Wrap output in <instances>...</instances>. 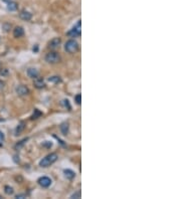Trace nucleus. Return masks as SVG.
<instances>
[{
    "label": "nucleus",
    "instance_id": "f8f14e48",
    "mask_svg": "<svg viewBox=\"0 0 181 199\" xmlns=\"http://www.w3.org/2000/svg\"><path fill=\"white\" fill-rule=\"evenodd\" d=\"M63 174H65V176L67 177L68 180H73V179L75 177V173L73 170H70V169H65V170H63Z\"/></svg>",
    "mask_w": 181,
    "mask_h": 199
},
{
    "label": "nucleus",
    "instance_id": "9b49d317",
    "mask_svg": "<svg viewBox=\"0 0 181 199\" xmlns=\"http://www.w3.org/2000/svg\"><path fill=\"white\" fill-rule=\"evenodd\" d=\"M27 75L29 78H35L38 77V75H40V73H38V70H36V68H30L27 70Z\"/></svg>",
    "mask_w": 181,
    "mask_h": 199
},
{
    "label": "nucleus",
    "instance_id": "20e7f679",
    "mask_svg": "<svg viewBox=\"0 0 181 199\" xmlns=\"http://www.w3.org/2000/svg\"><path fill=\"white\" fill-rule=\"evenodd\" d=\"M82 34V22L80 20L78 21V23L70 29V31L68 32V35L72 36V37H79Z\"/></svg>",
    "mask_w": 181,
    "mask_h": 199
},
{
    "label": "nucleus",
    "instance_id": "5701e85b",
    "mask_svg": "<svg viewBox=\"0 0 181 199\" xmlns=\"http://www.w3.org/2000/svg\"><path fill=\"white\" fill-rule=\"evenodd\" d=\"M4 139H5V136H4V134L0 131V143H2V142L4 141Z\"/></svg>",
    "mask_w": 181,
    "mask_h": 199
},
{
    "label": "nucleus",
    "instance_id": "f257e3e1",
    "mask_svg": "<svg viewBox=\"0 0 181 199\" xmlns=\"http://www.w3.org/2000/svg\"><path fill=\"white\" fill-rule=\"evenodd\" d=\"M57 160V155L55 153H50L47 156H45V158H42V160L40 162V166L42 168H46V167L52 165L55 161Z\"/></svg>",
    "mask_w": 181,
    "mask_h": 199
},
{
    "label": "nucleus",
    "instance_id": "f3484780",
    "mask_svg": "<svg viewBox=\"0 0 181 199\" xmlns=\"http://www.w3.org/2000/svg\"><path fill=\"white\" fill-rule=\"evenodd\" d=\"M4 191H5V193L7 195H12L14 192L13 188L10 187V186H5V187H4Z\"/></svg>",
    "mask_w": 181,
    "mask_h": 199
},
{
    "label": "nucleus",
    "instance_id": "6e6552de",
    "mask_svg": "<svg viewBox=\"0 0 181 199\" xmlns=\"http://www.w3.org/2000/svg\"><path fill=\"white\" fill-rule=\"evenodd\" d=\"M33 85H34V87H35L36 88H42L45 87V80H43L42 78H34Z\"/></svg>",
    "mask_w": 181,
    "mask_h": 199
},
{
    "label": "nucleus",
    "instance_id": "7ed1b4c3",
    "mask_svg": "<svg viewBox=\"0 0 181 199\" xmlns=\"http://www.w3.org/2000/svg\"><path fill=\"white\" fill-rule=\"evenodd\" d=\"M45 60L47 61L48 63L55 65V63H57L60 61V56L57 51H50V52H48L47 55H45Z\"/></svg>",
    "mask_w": 181,
    "mask_h": 199
},
{
    "label": "nucleus",
    "instance_id": "9d476101",
    "mask_svg": "<svg viewBox=\"0 0 181 199\" xmlns=\"http://www.w3.org/2000/svg\"><path fill=\"white\" fill-rule=\"evenodd\" d=\"M19 17H20V18L22 19V20L29 21L31 19V17H32V15H31L30 12L23 10V11H21L20 13H19Z\"/></svg>",
    "mask_w": 181,
    "mask_h": 199
},
{
    "label": "nucleus",
    "instance_id": "bb28decb",
    "mask_svg": "<svg viewBox=\"0 0 181 199\" xmlns=\"http://www.w3.org/2000/svg\"><path fill=\"white\" fill-rule=\"evenodd\" d=\"M2 1H3V2H5V3L7 4V3H8V2H10L11 0H2Z\"/></svg>",
    "mask_w": 181,
    "mask_h": 199
},
{
    "label": "nucleus",
    "instance_id": "4be33fe9",
    "mask_svg": "<svg viewBox=\"0 0 181 199\" xmlns=\"http://www.w3.org/2000/svg\"><path fill=\"white\" fill-rule=\"evenodd\" d=\"M63 105H65V107H68V110L72 109V107H70V102H68V100H65V101H63Z\"/></svg>",
    "mask_w": 181,
    "mask_h": 199
},
{
    "label": "nucleus",
    "instance_id": "412c9836",
    "mask_svg": "<svg viewBox=\"0 0 181 199\" xmlns=\"http://www.w3.org/2000/svg\"><path fill=\"white\" fill-rule=\"evenodd\" d=\"M80 191H78V192H75L73 194L72 196H70V198H80Z\"/></svg>",
    "mask_w": 181,
    "mask_h": 199
},
{
    "label": "nucleus",
    "instance_id": "2eb2a0df",
    "mask_svg": "<svg viewBox=\"0 0 181 199\" xmlns=\"http://www.w3.org/2000/svg\"><path fill=\"white\" fill-rule=\"evenodd\" d=\"M48 82L50 83H58L62 82V78L60 77H57V75H55V77H50L48 78Z\"/></svg>",
    "mask_w": 181,
    "mask_h": 199
},
{
    "label": "nucleus",
    "instance_id": "6ab92c4d",
    "mask_svg": "<svg viewBox=\"0 0 181 199\" xmlns=\"http://www.w3.org/2000/svg\"><path fill=\"white\" fill-rule=\"evenodd\" d=\"M40 116H41V113H40L37 109H35V110H34L33 115H32V116H31V119H32V120L37 119V118H38V117H40Z\"/></svg>",
    "mask_w": 181,
    "mask_h": 199
},
{
    "label": "nucleus",
    "instance_id": "393cba45",
    "mask_svg": "<svg viewBox=\"0 0 181 199\" xmlns=\"http://www.w3.org/2000/svg\"><path fill=\"white\" fill-rule=\"evenodd\" d=\"M15 198H17V199L18 198H20V199L21 198H26V195H24V194H19V195H16Z\"/></svg>",
    "mask_w": 181,
    "mask_h": 199
},
{
    "label": "nucleus",
    "instance_id": "a211bd4d",
    "mask_svg": "<svg viewBox=\"0 0 181 199\" xmlns=\"http://www.w3.org/2000/svg\"><path fill=\"white\" fill-rule=\"evenodd\" d=\"M27 140H28L27 138H26V139H23L22 141H20V142H19V143H17V144L15 145V150H19V149H20L21 147H22L23 145L25 144V142L27 141Z\"/></svg>",
    "mask_w": 181,
    "mask_h": 199
},
{
    "label": "nucleus",
    "instance_id": "423d86ee",
    "mask_svg": "<svg viewBox=\"0 0 181 199\" xmlns=\"http://www.w3.org/2000/svg\"><path fill=\"white\" fill-rule=\"evenodd\" d=\"M15 91H16V94L18 96H20V97H24V96H27L29 94L28 88L23 85H18V87H16Z\"/></svg>",
    "mask_w": 181,
    "mask_h": 199
},
{
    "label": "nucleus",
    "instance_id": "4468645a",
    "mask_svg": "<svg viewBox=\"0 0 181 199\" xmlns=\"http://www.w3.org/2000/svg\"><path fill=\"white\" fill-rule=\"evenodd\" d=\"M60 131L63 135H67L68 133V123H62V125H60Z\"/></svg>",
    "mask_w": 181,
    "mask_h": 199
},
{
    "label": "nucleus",
    "instance_id": "39448f33",
    "mask_svg": "<svg viewBox=\"0 0 181 199\" xmlns=\"http://www.w3.org/2000/svg\"><path fill=\"white\" fill-rule=\"evenodd\" d=\"M38 184L41 186V187H43V188H47V187H50V186L51 185V179L50 178V177H46V176H42V177H40V179H38Z\"/></svg>",
    "mask_w": 181,
    "mask_h": 199
},
{
    "label": "nucleus",
    "instance_id": "ddd939ff",
    "mask_svg": "<svg viewBox=\"0 0 181 199\" xmlns=\"http://www.w3.org/2000/svg\"><path fill=\"white\" fill-rule=\"evenodd\" d=\"M7 9H8L9 11H16L17 9H18V4L11 0L10 2L7 3Z\"/></svg>",
    "mask_w": 181,
    "mask_h": 199
},
{
    "label": "nucleus",
    "instance_id": "f03ea898",
    "mask_svg": "<svg viewBox=\"0 0 181 199\" xmlns=\"http://www.w3.org/2000/svg\"><path fill=\"white\" fill-rule=\"evenodd\" d=\"M65 50L68 53H75L79 50V43L75 40V39H70L65 42Z\"/></svg>",
    "mask_w": 181,
    "mask_h": 199
},
{
    "label": "nucleus",
    "instance_id": "aec40b11",
    "mask_svg": "<svg viewBox=\"0 0 181 199\" xmlns=\"http://www.w3.org/2000/svg\"><path fill=\"white\" fill-rule=\"evenodd\" d=\"M75 103H77L78 105H80V102H82V96H80V94L79 95H77L75 97Z\"/></svg>",
    "mask_w": 181,
    "mask_h": 199
},
{
    "label": "nucleus",
    "instance_id": "dca6fc26",
    "mask_svg": "<svg viewBox=\"0 0 181 199\" xmlns=\"http://www.w3.org/2000/svg\"><path fill=\"white\" fill-rule=\"evenodd\" d=\"M24 129V123H22L21 122L20 124L17 126V128H16V130H15V133H16V135H18V134H20L21 133V131Z\"/></svg>",
    "mask_w": 181,
    "mask_h": 199
},
{
    "label": "nucleus",
    "instance_id": "a878e982",
    "mask_svg": "<svg viewBox=\"0 0 181 199\" xmlns=\"http://www.w3.org/2000/svg\"><path fill=\"white\" fill-rule=\"evenodd\" d=\"M7 73V70L3 68V70H0V75H6Z\"/></svg>",
    "mask_w": 181,
    "mask_h": 199
},
{
    "label": "nucleus",
    "instance_id": "0eeeda50",
    "mask_svg": "<svg viewBox=\"0 0 181 199\" xmlns=\"http://www.w3.org/2000/svg\"><path fill=\"white\" fill-rule=\"evenodd\" d=\"M60 42H62V39L60 37H55L50 41L48 47H50V50H55V48H57L58 46L60 45Z\"/></svg>",
    "mask_w": 181,
    "mask_h": 199
},
{
    "label": "nucleus",
    "instance_id": "1a4fd4ad",
    "mask_svg": "<svg viewBox=\"0 0 181 199\" xmlns=\"http://www.w3.org/2000/svg\"><path fill=\"white\" fill-rule=\"evenodd\" d=\"M23 34H24V30L21 26H16V27L14 28V30H13V36L14 37L19 38V37H21Z\"/></svg>",
    "mask_w": 181,
    "mask_h": 199
},
{
    "label": "nucleus",
    "instance_id": "b1692460",
    "mask_svg": "<svg viewBox=\"0 0 181 199\" xmlns=\"http://www.w3.org/2000/svg\"><path fill=\"white\" fill-rule=\"evenodd\" d=\"M45 146H46V147H47V148H50V147L52 146V144H51L50 142H48V141H45Z\"/></svg>",
    "mask_w": 181,
    "mask_h": 199
}]
</instances>
